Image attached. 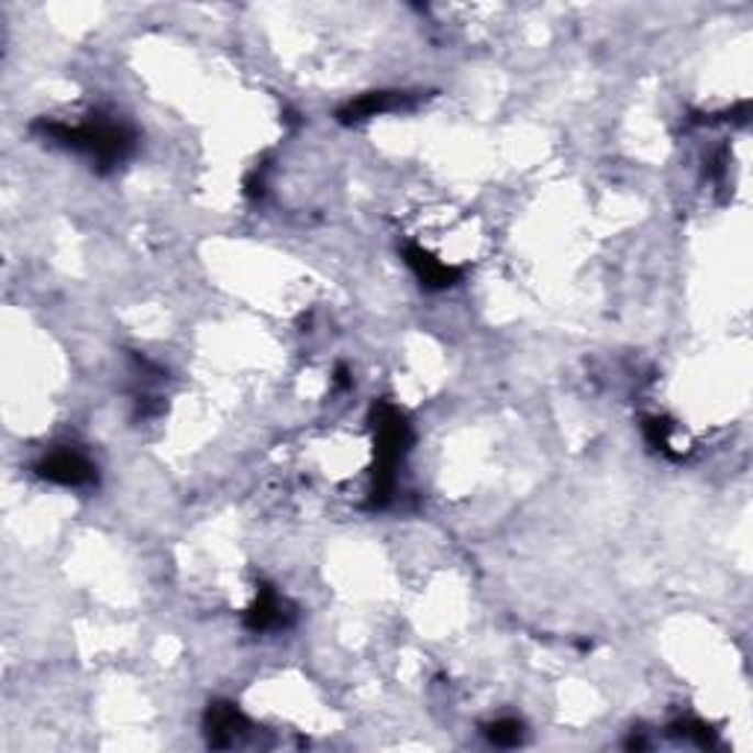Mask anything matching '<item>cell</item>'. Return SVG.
<instances>
[{
	"mask_svg": "<svg viewBox=\"0 0 753 753\" xmlns=\"http://www.w3.org/2000/svg\"><path fill=\"white\" fill-rule=\"evenodd\" d=\"M38 133L56 139L59 145L71 147L77 154H86L98 168H115L124 163L133 147H136V136L133 130L124 128L121 121L107 119H91L82 124H56V121H42Z\"/></svg>",
	"mask_w": 753,
	"mask_h": 753,
	"instance_id": "1",
	"label": "cell"
},
{
	"mask_svg": "<svg viewBox=\"0 0 753 753\" xmlns=\"http://www.w3.org/2000/svg\"><path fill=\"white\" fill-rule=\"evenodd\" d=\"M374 445H377V468H374L372 507H386L395 489V468L409 447V424L403 412L391 403H377L372 409Z\"/></svg>",
	"mask_w": 753,
	"mask_h": 753,
	"instance_id": "2",
	"label": "cell"
},
{
	"mask_svg": "<svg viewBox=\"0 0 753 753\" xmlns=\"http://www.w3.org/2000/svg\"><path fill=\"white\" fill-rule=\"evenodd\" d=\"M36 474L42 480L56 483V486H91L98 480V468L91 465L89 456L80 451L63 447V451H51L36 463Z\"/></svg>",
	"mask_w": 753,
	"mask_h": 753,
	"instance_id": "3",
	"label": "cell"
},
{
	"mask_svg": "<svg viewBox=\"0 0 753 753\" xmlns=\"http://www.w3.org/2000/svg\"><path fill=\"white\" fill-rule=\"evenodd\" d=\"M291 618H295V612H291L289 603H286L272 586H263L259 595H256V603L247 609L245 624L247 630H254V633H268V630H283V627H289Z\"/></svg>",
	"mask_w": 753,
	"mask_h": 753,
	"instance_id": "4",
	"label": "cell"
},
{
	"mask_svg": "<svg viewBox=\"0 0 753 753\" xmlns=\"http://www.w3.org/2000/svg\"><path fill=\"white\" fill-rule=\"evenodd\" d=\"M403 254H407V265L416 272V277L421 280L424 289H451V286H456V283L463 280V272H459V268L442 263V259H436L433 254H427L424 247L409 245Z\"/></svg>",
	"mask_w": 753,
	"mask_h": 753,
	"instance_id": "5",
	"label": "cell"
},
{
	"mask_svg": "<svg viewBox=\"0 0 753 753\" xmlns=\"http://www.w3.org/2000/svg\"><path fill=\"white\" fill-rule=\"evenodd\" d=\"M403 107H412V95H407V91H372V95H363V98L351 100L347 107H342L339 121L342 124H356V121L374 119V115H383V112L403 110Z\"/></svg>",
	"mask_w": 753,
	"mask_h": 753,
	"instance_id": "6",
	"label": "cell"
},
{
	"mask_svg": "<svg viewBox=\"0 0 753 753\" xmlns=\"http://www.w3.org/2000/svg\"><path fill=\"white\" fill-rule=\"evenodd\" d=\"M207 730L209 742L215 748H228V744H236L245 735L247 721L233 704H212L207 712Z\"/></svg>",
	"mask_w": 753,
	"mask_h": 753,
	"instance_id": "7",
	"label": "cell"
},
{
	"mask_svg": "<svg viewBox=\"0 0 753 753\" xmlns=\"http://www.w3.org/2000/svg\"><path fill=\"white\" fill-rule=\"evenodd\" d=\"M486 735H489L495 744H500V748L518 744L521 742V721H516V718H500V721H491V724L486 727Z\"/></svg>",
	"mask_w": 753,
	"mask_h": 753,
	"instance_id": "8",
	"label": "cell"
}]
</instances>
